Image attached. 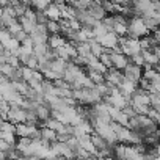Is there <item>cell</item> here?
<instances>
[{
  "mask_svg": "<svg viewBox=\"0 0 160 160\" xmlns=\"http://www.w3.org/2000/svg\"><path fill=\"white\" fill-rule=\"evenodd\" d=\"M148 27L144 24V19H135L129 24V35L132 38H140V36H144L148 33Z\"/></svg>",
  "mask_w": 160,
  "mask_h": 160,
  "instance_id": "obj_1",
  "label": "cell"
},
{
  "mask_svg": "<svg viewBox=\"0 0 160 160\" xmlns=\"http://www.w3.org/2000/svg\"><path fill=\"white\" fill-rule=\"evenodd\" d=\"M112 60H113V68H116V69H124L127 64H129V61H127V58L118 50L116 53H112Z\"/></svg>",
  "mask_w": 160,
  "mask_h": 160,
  "instance_id": "obj_3",
  "label": "cell"
},
{
  "mask_svg": "<svg viewBox=\"0 0 160 160\" xmlns=\"http://www.w3.org/2000/svg\"><path fill=\"white\" fill-rule=\"evenodd\" d=\"M91 52H93V55H96V57H101L105 50H104V46L99 42H91Z\"/></svg>",
  "mask_w": 160,
  "mask_h": 160,
  "instance_id": "obj_6",
  "label": "cell"
},
{
  "mask_svg": "<svg viewBox=\"0 0 160 160\" xmlns=\"http://www.w3.org/2000/svg\"><path fill=\"white\" fill-rule=\"evenodd\" d=\"M30 5L35 7L38 11H44L50 5V0H30Z\"/></svg>",
  "mask_w": 160,
  "mask_h": 160,
  "instance_id": "obj_5",
  "label": "cell"
},
{
  "mask_svg": "<svg viewBox=\"0 0 160 160\" xmlns=\"http://www.w3.org/2000/svg\"><path fill=\"white\" fill-rule=\"evenodd\" d=\"M122 71H124V77L127 80H130V82H133V83H138V80H140V66L138 64L129 63Z\"/></svg>",
  "mask_w": 160,
  "mask_h": 160,
  "instance_id": "obj_2",
  "label": "cell"
},
{
  "mask_svg": "<svg viewBox=\"0 0 160 160\" xmlns=\"http://www.w3.org/2000/svg\"><path fill=\"white\" fill-rule=\"evenodd\" d=\"M50 113H52L50 107H46V105H42V104H39V105L36 107V115H38V118H39V119L47 121V119H49V116H50Z\"/></svg>",
  "mask_w": 160,
  "mask_h": 160,
  "instance_id": "obj_4",
  "label": "cell"
}]
</instances>
